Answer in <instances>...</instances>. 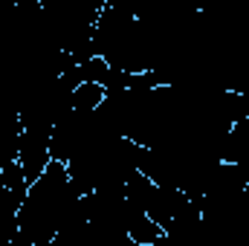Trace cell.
<instances>
[{
  "label": "cell",
  "mask_w": 249,
  "mask_h": 246,
  "mask_svg": "<svg viewBox=\"0 0 249 246\" xmlns=\"http://www.w3.org/2000/svg\"><path fill=\"white\" fill-rule=\"evenodd\" d=\"M107 99V90L102 84H93V81H81L75 90H72V110L78 113H96Z\"/></svg>",
  "instance_id": "cell-1"
},
{
  "label": "cell",
  "mask_w": 249,
  "mask_h": 246,
  "mask_svg": "<svg viewBox=\"0 0 249 246\" xmlns=\"http://www.w3.org/2000/svg\"><path fill=\"white\" fill-rule=\"evenodd\" d=\"M244 191H247V197H249V183H247V188H244Z\"/></svg>",
  "instance_id": "cell-2"
}]
</instances>
